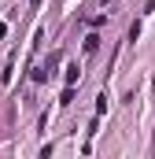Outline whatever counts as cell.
Returning <instances> with one entry per match:
<instances>
[{"instance_id": "6da1fadb", "label": "cell", "mask_w": 155, "mask_h": 159, "mask_svg": "<svg viewBox=\"0 0 155 159\" xmlns=\"http://www.w3.org/2000/svg\"><path fill=\"white\" fill-rule=\"evenodd\" d=\"M78 78H81V70H78V63H70L67 67V85H78Z\"/></svg>"}, {"instance_id": "7a4b0ae2", "label": "cell", "mask_w": 155, "mask_h": 159, "mask_svg": "<svg viewBox=\"0 0 155 159\" xmlns=\"http://www.w3.org/2000/svg\"><path fill=\"white\" fill-rule=\"evenodd\" d=\"M96 48H100V37H96V34H89V37H85V52H96Z\"/></svg>"}, {"instance_id": "3957f363", "label": "cell", "mask_w": 155, "mask_h": 159, "mask_svg": "<svg viewBox=\"0 0 155 159\" xmlns=\"http://www.w3.org/2000/svg\"><path fill=\"white\" fill-rule=\"evenodd\" d=\"M48 74H52L48 67H37V70H33V81H48Z\"/></svg>"}, {"instance_id": "277c9868", "label": "cell", "mask_w": 155, "mask_h": 159, "mask_svg": "<svg viewBox=\"0 0 155 159\" xmlns=\"http://www.w3.org/2000/svg\"><path fill=\"white\" fill-rule=\"evenodd\" d=\"M70 100H74V85H67V89H63V96H59V104H70Z\"/></svg>"}, {"instance_id": "5b68a950", "label": "cell", "mask_w": 155, "mask_h": 159, "mask_svg": "<svg viewBox=\"0 0 155 159\" xmlns=\"http://www.w3.org/2000/svg\"><path fill=\"white\" fill-rule=\"evenodd\" d=\"M33 4H37V0H33Z\"/></svg>"}]
</instances>
